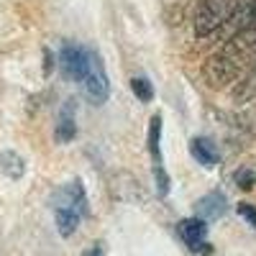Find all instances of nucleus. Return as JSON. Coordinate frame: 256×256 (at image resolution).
Returning a JSON list of instances; mask_svg holds the SVG:
<instances>
[{"mask_svg":"<svg viewBox=\"0 0 256 256\" xmlns=\"http://www.w3.org/2000/svg\"><path fill=\"white\" fill-rule=\"evenodd\" d=\"M254 72H256V26L228 38L202 67V77L212 88H223V84L244 80Z\"/></svg>","mask_w":256,"mask_h":256,"instance_id":"1","label":"nucleus"},{"mask_svg":"<svg viewBox=\"0 0 256 256\" xmlns=\"http://www.w3.org/2000/svg\"><path fill=\"white\" fill-rule=\"evenodd\" d=\"M59 70L82 84L90 102L102 105L110 98V77L105 72V64L95 49L67 41L59 52Z\"/></svg>","mask_w":256,"mask_h":256,"instance_id":"2","label":"nucleus"},{"mask_svg":"<svg viewBox=\"0 0 256 256\" xmlns=\"http://www.w3.org/2000/svg\"><path fill=\"white\" fill-rule=\"evenodd\" d=\"M52 210H54V220L59 236H72L77 230L80 220L88 216V192H84L82 180H70L64 182L52 198Z\"/></svg>","mask_w":256,"mask_h":256,"instance_id":"3","label":"nucleus"},{"mask_svg":"<svg viewBox=\"0 0 256 256\" xmlns=\"http://www.w3.org/2000/svg\"><path fill=\"white\" fill-rule=\"evenodd\" d=\"M233 6H236V0H200L195 13V34L200 38L216 36L228 20Z\"/></svg>","mask_w":256,"mask_h":256,"instance_id":"4","label":"nucleus"},{"mask_svg":"<svg viewBox=\"0 0 256 256\" xmlns=\"http://www.w3.org/2000/svg\"><path fill=\"white\" fill-rule=\"evenodd\" d=\"M177 230H180V238L184 241V246L192 254H210L212 251L210 244L205 241L208 238V226L200 218H184V220H180Z\"/></svg>","mask_w":256,"mask_h":256,"instance_id":"5","label":"nucleus"},{"mask_svg":"<svg viewBox=\"0 0 256 256\" xmlns=\"http://www.w3.org/2000/svg\"><path fill=\"white\" fill-rule=\"evenodd\" d=\"M74 136H77V100L70 98V100L59 108L54 138H56L59 144H70Z\"/></svg>","mask_w":256,"mask_h":256,"instance_id":"6","label":"nucleus"},{"mask_svg":"<svg viewBox=\"0 0 256 256\" xmlns=\"http://www.w3.org/2000/svg\"><path fill=\"white\" fill-rule=\"evenodd\" d=\"M226 208H228V198L223 195L220 190H212V192H208V195H202V198L195 202V212H198L195 218H200L202 223L218 220V218H223Z\"/></svg>","mask_w":256,"mask_h":256,"instance_id":"7","label":"nucleus"},{"mask_svg":"<svg viewBox=\"0 0 256 256\" xmlns=\"http://www.w3.org/2000/svg\"><path fill=\"white\" fill-rule=\"evenodd\" d=\"M190 154H192V159H195L200 166H205V169H212V166L220 162V152H218L216 141H212L210 136H192Z\"/></svg>","mask_w":256,"mask_h":256,"instance_id":"8","label":"nucleus"},{"mask_svg":"<svg viewBox=\"0 0 256 256\" xmlns=\"http://www.w3.org/2000/svg\"><path fill=\"white\" fill-rule=\"evenodd\" d=\"M146 144H148V154H152L154 166H162V116L159 113H154L152 120H148Z\"/></svg>","mask_w":256,"mask_h":256,"instance_id":"9","label":"nucleus"},{"mask_svg":"<svg viewBox=\"0 0 256 256\" xmlns=\"http://www.w3.org/2000/svg\"><path fill=\"white\" fill-rule=\"evenodd\" d=\"M0 172H3L6 177H10V180H20L26 174V162H24V156L20 154H16V152H0Z\"/></svg>","mask_w":256,"mask_h":256,"instance_id":"10","label":"nucleus"},{"mask_svg":"<svg viewBox=\"0 0 256 256\" xmlns=\"http://www.w3.org/2000/svg\"><path fill=\"white\" fill-rule=\"evenodd\" d=\"M131 90H134L136 100H141V102H152L154 100V84L148 82V77H134L131 80Z\"/></svg>","mask_w":256,"mask_h":256,"instance_id":"11","label":"nucleus"},{"mask_svg":"<svg viewBox=\"0 0 256 256\" xmlns=\"http://www.w3.org/2000/svg\"><path fill=\"white\" fill-rule=\"evenodd\" d=\"M233 182H236L241 190H251L256 184V172L251 166H241V169H236V174H233Z\"/></svg>","mask_w":256,"mask_h":256,"instance_id":"12","label":"nucleus"},{"mask_svg":"<svg viewBox=\"0 0 256 256\" xmlns=\"http://www.w3.org/2000/svg\"><path fill=\"white\" fill-rule=\"evenodd\" d=\"M154 180H156V192H159V198H166L169 190H172V180H169V174H166L164 166H154Z\"/></svg>","mask_w":256,"mask_h":256,"instance_id":"13","label":"nucleus"},{"mask_svg":"<svg viewBox=\"0 0 256 256\" xmlns=\"http://www.w3.org/2000/svg\"><path fill=\"white\" fill-rule=\"evenodd\" d=\"M236 212L256 230V205H251V202H238V205H236Z\"/></svg>","mask_w":256,"mask_h":256,"instance_id":"14","label":"nucleus"},{"mask_svg":"<svg viewBox=\"0 0 256 256\" xmlns=\"http://www.w3.org/2000/svg\"><path fill=\"white\" fill-rule=\"evenodd\" d=\"M82 256H105V246L98 241V244H92L88 251H82Z\"/></svg>","mask_w":256,"mask_h":256,"instance_id":"15","label":"nucleus"}]
</instances>
